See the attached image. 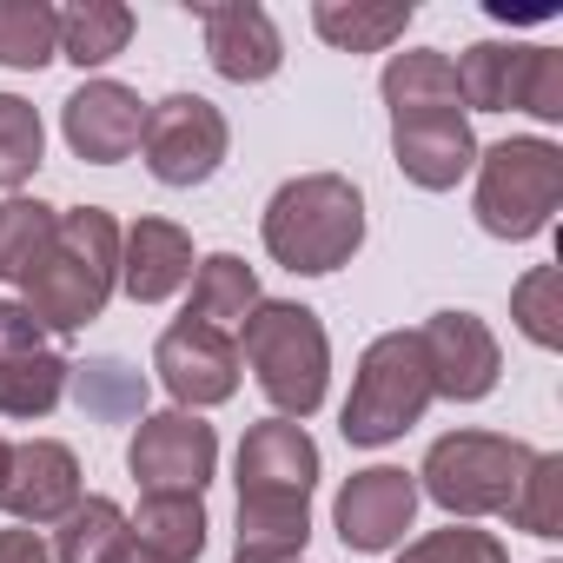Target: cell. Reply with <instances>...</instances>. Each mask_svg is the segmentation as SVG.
<instances>
[{
	"mask_svg": "<svg viewBox=\"0 0 563 563\" xmlns=\"http://www.w3.org/2000/svg\"><path fill=\"white\" fill-rule=\"evenodd\" d=\"M319 438L292 418H258L239 438L232 477H239V530L232 556L245 563H286L312 543V490H319Z\"/></svg>",
	"mask_w": 563,
	"mask_h": 563,
	"instance_id": "1",
	"label": "cell"
},
{
	"mask_svg": "<svg viewBox=\"0 0 563 563\" xmlns=\"http://www.w3.org/2000/svg\"><path fill=\"white\" fill-rule=\"evenodd\" d=\"M120 292V219L107 206H67L54 219L47 252L21 278V306L47 339L87 332Z\"/></svg>",
	"mask_w": 563,
	"mask_h": 563,
	"instance_id": "2",
	"label": "cell"
},
{
	"mask_svg": "<svg viewBox=\"0 0 563 563\" xmlns=\"http://www.w3.org/2000/svg\"><path fill=\"white\" fill-rule=\"evenodd\" d=\"M258 239L292 278H325L365 252V192L345 173H299L265 199Z\"/></svg>",
	"mask_w": 563,
	"mask_h": 563,
	"instance_id": "3",
	"label": "cell"
},
{
	"mask_svg": "<svg viewBox=\"0 0 563 563\" xmlns=\"http://www.w3.org/2000/svg\"><path fill=\"white\" fill-rule=\"evenodd\" d=\"M232 339H239V365L265 391L272 418L306 424L325 405V391H332V339H325V319L312 306H299V299H258L252 319Z\"/></svg>",
	"mask_w": 563,
	"mask_h": 563,
	"instance_id": "4",
	"label": "cell"
},
{
	"mask_svg": "<svg viewBox=\"0 0 563 563\" xmlns=\"http://www.w3.org/2000/svg\"><path fill=\"white\" fill-rule=\"evenodd\" d=\"M477 192L471 212L490 239L523 245L537 232H550L556 206H563V146L543 133H510L497 146H477Z\"/></svg>",
	"mask_w": 563,
	"mask_h": 563,
	"instance_id": "5",
	"label": "cell"
},
{
	"mask_svg": "<svg viewBox=\"0 0 563 563\" xmlns=\"http://www.w3.org/2000/svg\"><path fill=\"white\" fill-rule=\"evenodd\" d=\"M530 457H537V444L504 438V431H444L411 477H418V497H431L451 523H477V517L510 510Z\"/></svg>",
	"mask_w": 563,
	"mask_h": 563,
	"instance_id": "6",
	"label": "cell"
},
{
	"mask_svg": "<svg viewBox=\"0 0 563 563\" xmlns=\"http://www.w3.org/2000/svg\"><path fill=\"white\" fill-rule=\"evenodd\" d=\"M431 372H424V352H418V332H378L365 352H358V372H352V398L339 411V438L352 451H378V444H398L411 424H424L431 411Z\"/></svg>",
	"mask_w": 563,
	"mask_h": 563,
	"instance_id": "7",
	"label": "cell"
},
{
	"mask_svg": "<svg viewBox=\"0 0 563 563\" xmlns=\"http://www.w3.org/2000/svg\"><path fill=\"white\" fill-rule=\"evenodd\" d=\"M232 153V120L206 100V93H166L146 107V133H140V159L159 186L192 192L206 186Z\"/></svg>",
	"mask_w": 563,
	"mask_h": 563,
	"instance_id": "8",
	"label": "cell"
},
{
	"mask_svg": "<svg viewBox=\"0 0 563 563\" xmlns=\"http://www.w3.org/2000/svg\"><path fill=\"white\" fill-rule=\"evenodd\" d=\"M67 352L34 325V312L21 299H0V418L14 424H41L60 411L67 398Z\"/></svg>",
	"mask_w": 563,
	"mask_h": 563,
	"instance_id": "9",
	"label": "cell"
},
{
	"mask_svg": "<svg viewBox=\"0 0 563 563\" xmlns=\"http://www.w3.org/2000/svg\"><path fill=\"white\" fill-rule=\"evenodd\" d=\"M126 471L140 490L206 497V484L219 471V431L199 411H146L126 438Z\"/></svg>",
	"mask_w": 563,
	"mask_h": 563,
	"instance_id": "10",
	"label": "cell"
},
{
	"mask_svg": "<svg viewBox=\"0 0 563 563\" xmlns=\"http://www.w3.org/2000/svg\"><path fill=\"white\" fill-rule=\"evenodd\" d=\"M153 372L173 398V411H212V405H232L239 398V339L232 332H212V325H192V319H173L153 345Z\"/></svg>",
	"mask_w": 563,
	"mask_h": 563,
	"instance_id": "11",
	"label": "cell"
},
{
	"mask_svg": "<svg viewBox=\"0 0 563 563\" xmlns=\"http://www.w3.org/2000/svg\"><path fill=\"white\" fill-rule=\"evenodd\" d=\"M418 523V477L405 464H365L332 497V530L352 556H385Z\"/></svg>",
	"mask_w": 563,
	"mask_h": 563,
	"instance_id": "12",
	"label": "cell"
},
{
	"mask_svg": "<svg viewBox=\"0 0 563 563\" xmlns=\"http://www.w3.org/2000/svg\"><path fill=\"white\" fill-rule=\"evenodd\" d=\"M418 352H424V372H431V398H451V405H484L504 378V345L497 332L477 319V312H431L418 325Z\"/></svg>",
	"mask_w": 563,
	"mask_h": 563,
	"instance_id": "13",
	"label": "cell"
},
{
	"mask_svg": "<svg viewBox=\"0 0 563 563\" xmlns=\"http://www.w3.org/2000/svg\"><path fill=\"white\" fill-rule=\"evenodd\" d=\"M60 133L74 146V159L87 166H120L140 153V133H146V100L126 87V80H80L67 100H60Z\"/></svg>",
	"mask_w": 563,
	"mask_h": 563,
	"instance_id": "14",
	"label": "cell"
},
{
	"mask_svg": "<svg viewBox=\"0 0 563 563\" xmlns=\"http://www.w3.org/2000/svg\"><path fill=\"white\" fill-rule=\"evenodd\" d=\"M199 34H206V60L219 80L232 87H265L278 67H286V34L278 21L258 8V0H212V8H192Z\"/></svg>",
	"mask_w": 563,
	"mask_h": 563,
	"instance_id": "15",
	"label": "cell"
},
{
	"mask_svg": "<svg viewBox=\"0 0 563 563\" xmlns=\"http://www.w3.org/2000/svg\"><path fill=\"white\" fill-rule=\"evenodd\" d=\"M80 497H87V484H80L74 444H60V438H27V444H14V457H8V490H0V510H8L14 523L54 530Z\"/></svg>",
	"mask_w": 563,
	"mask_h": 563,
	"instance_id": "16",
	"label": "cell"
},
{
	"mask_svg": "<svg viewBox=\"0 0 563 563\" xmlns=\"http://www.w3.org/2000/svg\"><path fill=\"white\" fill-rule=\"evenodd\" d=\"M391 159L418 192H451L477 166L471 113H391Z\"/></svg>",
	"mask_w": 563,
	"mask_h": 563,
	"instance_id": "17",
	"label": "cell"
},
{
	"mask_svg": "<svg viewBox=\"0 0 563 563\" xmlns=\"http://www.w3.org/2000/svg\"><path fill=\"white\" fill-rule=\"evenodd\" d=\"M192 265H199V252H192V232L179 219H153L146 212V219L120 225V292L133 306L179 299L192 286Z\"/></svg>",
	"mask_w": 563,
	"mask_h": 563,
	"instance_id": "18",
	"label": "cell"
},
{
	"mask_svg": "<svg viewBox=\"0 0 563 563\" xmlns=\"http://www.w3.org/2000/svg\"><path fill=\"white\" fill-rule=\"evenodd\" d=\"M537 60H543V47H517V41H477V47H464L451 60L464 113H523Z\"/></svg>",
	"mask_w": 563,
	"mask_h": 563,
	"instance_id": "19",
	"label": "cell"
},
{
	"mask_svg": "<svg viewBox=\"0 0 563 563\" xmlns=\"http://www.w3.org/2000/svg\"><path fill=\"white\" fill-rule=\"evenodd\" d=\"M126 523H133V543L159 563H199L212 530L206 497H186V490H140V510Z\"/></svg>",
	"mask_w": 563,
	"mask_h": 563,
	"instance_id": "20",
	"label": "cell"
},
{
	"mask_svg": "<svg viewBox=\"0 0 563 563\" xmlns=\"http://www.w3.org/2000/svg\"><path fill=\"white\" fill-rule=\"evenodd\" d=\"M258 272L239 258V252H206L192 265V286H186V319L192 325H212V332H239L258 306Z\"/></svg>",
	"mask_w": 563,
	"mask_h": 563,
	"instance_id": "21",
	"label": "cell"
},
{
	"mask_svg": "<svg viewBox=\"0 0 563 563\" xmlns=\"http://www.w3.org/2000/svg\"><path fill=\"white\" fill-rule=\"evenodd\" d=\"M411 21H418L411 0H378V8H365V0H319L312 8V34L339 54H391L411 34Z\"/></svg>",
	"mask_w": 563,
	"mask_h": 563,
	"instance_id": "22",
	"label": "cell"
},
{
	"mask_svg": "<svg viewBox=\"0 0 563 563\" xmlns=\"http://www.w3.org/2000/svg\"><path fill=\"white\" fill-rule=\"evenodd\" d=\"M378 93L391 113H464V93H457V67L451 54L438 47H405L385 60L378 74Z\"/></svg>",
	"mask_w": 563,
	"mask_h": 563,
	"instance_id": "23",
	"label": "cell"
},
{
	"mask_svg": "<svg viewBox=\"0 0 563 563\" xmlns=\"http://www.w3.org/2000/svg\"><path fill=\"white\" fill-rule=\"evenodd\" d=\"M140 14L126 8V0H74V8H60V60H74L87 80L126 54Z\"/></svg>",
	"mask_w": 563,
	"mask_h": 563,
	"instance_id": "24",
	"label": "cell"
},
{
	"mask_svg": "<svg viewBox=\"0 0 563 563\" xmlns=\"http://www.w3.org/2000/svg\"><path fill=\"white\" fill-rule=\"evenodd\" d=\"M54 563H120L133 550V523L113 497H80L60 523H54Z\"/></svg>",
	"mask_w": 563,
	"mask_h": 563,
	"instance_id": "25",
	"label": "cell"
},
{
	"mask_svg": "<svg viewBox=\"0 0 563 563\" xmlns=\"http://www.w3.org/2000/svg\"><path fill=\"white\" fill-rule=\"evenodd\" d=\"M47 60H60V8H47V0H0V67L41 74Z\"/></svg>",
	"mask_w": 563,
	"mask_h": 563,
	"instance_id": "26",
	"label": "cell"
},
{
	"mask_svg": "<svg viewBox=\"0 0 563 563\" xmlns=\"http://www.w3.org/2000/svg\"><path fill=\"white\" fill-rule=\"evenodd\" d=\"M41 159H47V120H41V107L21 100V93H0V192L14 199L41 173Z\"/></svg>",
	"mask_w": 563,
	"mask_h": 563,
	"instance_id": "27",
	"label": "cell"
},
{
	"mask_svg": "<svg viewBox=\"0 0 563 563\" xmlns=\"http://www.w3.org/2000/svg\"><path fill=\"white\" fill-rule=\"evenodd\" d=\"M54 219H60V206H47V199H27V192L0 199V278L8 286H21L34 272V258L54 239Z\"/></svg>",
	"mask_w": 563,
	"mask_h": 563,
	"instance_id": "28",
	"label": "cell"
},
{
	"mask_svg": "<svg viewBox=\"0 0 563 563\" xmlns=\"http://www.w3.org/2000/svg\"><path fill=\"white\" fill-rule=\"evenodd\" d=\"M510 319L537 352H563V265H530L510 286Z\"/></svg>",
	"mask_w": 563,
	"mask_h": 563,
	"instance_id": "29",
	"label": "cell"
},
{
	"mask_svg": "<svg viewBox=\"0 0 563 563\" xmlns=\"http://www.w3.org/2000/svg\"><path fill=\"white\" fill-rule=\"evenodd\" d=\"M504 517H510V530H530L543 543L563 537V451H537L530 457V471H523V484H517Z\"/></svg>",
	"mask_w": 563,
	"mask_h": 563,
	"instance_id": "30",
	"label": "cell"
},
{
	"mask_svg": "<svg viewBox=\"0 0 563 563\" xmlns=\"http://www.w3.org/2000/svg\"><path fill=\"white\" fill-rule=\"evenodd\" d=\"M67 391L93 411V418H146V378L133 372V365H120V358H93V365H74V378H67Z\"/></svg>",
	"mask_w": 563,
	"mask_h": 563,
	"instance_id": "31",
	"label": "cell"
},
{
	"mask_svg": "<svg viewBox=\"0 0 563 563\" xmlns=\"http://www.w3.org/2000/svg\"><path fill=\"white\" fill-rule=\"evenodd\" d=\"M391 563H510V543L497 530H477V523H444V530L405 537Z\"/></svg>",
	"mask_w": 563,
	"mask_h": 563,
	"instance_id": "32",
	"label": "cell"
},
{
	"mask_svg": "<svg viewBox=\"0 0 563 563\" xmlns=\"http://www.w3.org/2000/svg\"><path fill=\"white\" fill-rule=\"evenodd\" d=\"M523 113H530V120H543V126H556V120H563V54H556V47H543L537 74H530V100H523Z\"/></svg>",
	"mask_w": 563,
	"mask_h": 563,
	"instance_id": "33",
	"label": "cell"
},
{
	"mask_svg": "<svg viewBox=\"0 0 563 563\" xmlns=\"http://www.w3.org/2000/svg\"><path fill=\"white\" fill-rule=\"evenodd\" d=\"M0 563H54V550H47L41 530L14 523V530H0Z\"/></svg>",
	"mask_w": 563,
	"mask_h": 563,
	"instance_id": "34",
	"label": "cell"
},
{
	"mask_svg": "<svg viewBox=\"0 0 563 563\" xmlns=\"http://www.w3.org/2000/svg\"><path fill=\"white\" fill-rule=\"evenodd\" d=\"M8 457H14V444H8V438H0V490H8Z\"/></svg>",
	"mask_w": 563,
	"mask_h": 563,
	"instance_id": "35",
	"label": "cell"
},
{
	"mask_svg": "<svg viewBox=\"0 0 563 563\" xmlns=\"http://www.w3.org/2000/svg\"><path fill=\"white\" fill-rule=\"evenodd\" d=\"M120 563H159V556H146V550H140V543H133V550H126V556H120Z\"/></svg>",
	"mask_w": 563,
	"mask_h": 563,
	"instance_id": "36",
	"label": "cell"
},
{
	"mask_svg": "<svg viewBox=\"0 0 563 563\" xmlns=\"http://www.w3.org/2000/svg\"><path fill=\"white\" fill-rule=\"evenodd\" d=\"M232 563H245V556H232ZM286 563H306V556H286Z\"/></svg>",
	"mask_w": 563,
	"mask_h": 563,
	"instance_id": "37",
	"label": "cell"
},
{
	"mask_svg": "<svg viewBox=\"0 0 563 563\" xmlns=\"http://www.w3.org/2000/svg\"><path fill=\"white\" fill-rule=\"evenodd\" d=\"M543 563H556V556H543Z\"/></svg>",
	"mask_w": 563,
	"mask_h": 563,
	"instance_id": "38",
	"label": "cell"
}]
</instances>
